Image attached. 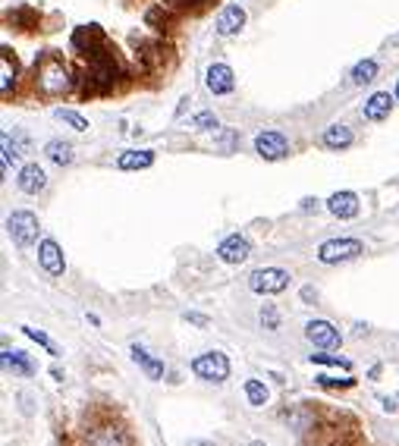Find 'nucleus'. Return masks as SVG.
I'll return each instance as SVG.
<instances>
[{
    "instance_id": "obj_1",
    "label": "nucleus",
    "mask_w": 399,
    "mask_h": 446,
    "mask_svg": "<svg viewBox=\"0 0 399 446\" xmlns=\"http://www.w3.org/2000/svg\"><path fill=\"white\" fill-rule=\"evenodd\" d=\"M69 85H73L69 82V73L57 57H47L38 67V91L41 95H63V91H69Z\"/></svg>"
},
{
    "instance_id": "obj_2",
    "label": "nucleus",
    "mask_w": 399,
    "mask_h": 446,
    "mask_svg": "<svg viewBox=\"0 0 399 446\" xmlns=\"http://www.w3.org/2000/svg\"><path fill=\"white\" fill-rule=\"evenodd\" d=\"M365 252V246L358 242V239H327V242H321L318 246V261L321 264H343V261H352L358 258V255Z\"/></svg>"
},
{
    "instance_id": "obj_3",
    "label": "nucleus",
    "mask_w": 399,
    "mask_h": 446,
    "mask_svg": "<svg viewBox=\"0 0 399 446\" xmlns=\"http://www.w3.org/2000/svg\"><path fill=\"white\" fill-rule=\"evenodd\" d=\"M289 280L293 277L280 268H258L249 274V290L258 292V296H277V292H283L289 286Z\"/></svg>"
},
{
    "instance_id": "obj_4",
    "label": "nucleus",
    "mask_w": 399,
    "mask_h": 446,
    "mask_svg": "<svg viewBox=\"0 0 399 446\" xmlns=\"http://www.w3.org/2000/svg\"><path fill=\"white\" fill-rule=\"evenodd\" d=\"M7 233L19 248H29L38 239V217L32 211H13L7 220Z\"/></svg>"
},
{
    "instance_id": "obj_5",
    "label": "nucleus",
    "mask_w": 399,
    "mask_h": 446,
    "mask_svg": "<svg viewBox=\"0 0 399 446\" xmlns=\"http://www.w3.org/2000/svg\"><path fill=\"white\" fill-rule=\"evenodd\" d=\"M192 371L198 374L201 380H214V384H220V380L229 377V362L223 352H205V355H198L192 362Z\"/></svg>"
},
{
    "instance_id": "obj_6",
    "label": "nucleus",
    "mask_w": 399,
    "mask_h": 446,
    "mask_svg": "<svg viewBox=\"0 0 399 446\" xmlns=\"http://www.w3.org/2000/svg\"><path fill=\"white\" fill-rule=\"evenodd\" d=\"M255 151H258L264 161H283L289 154V141L283 132L277 129H264V132L255 135Z\"/></svg>"
},
{
    "instance_id": "obj_7",
    "label": "nucleus",
    "mask_w": 399,
    "mask_h": 446,
    "mask_svg": "<svg viewBox=\"0 0 399 446\" xmlns=\"http://www.w3.org/2000/svg\"><path fill=\"white\" fill-rule=\"evenodd\" d=\"M305 336H308V342H315L318 349H337V346H340V330L333 327L330 320H308V324H305Z\"/></svg>"
},
{
    "instance_id": "obj_8",
    "label": "nucleus",
    "mask_w": 399,
    "mask_h": 446,
    "mask_svg": "<svg viewBox=\"0 0 399 446\" xmlns=\"http://www.w3.org/2000/svg\"><path fill=\"white\" fill-rule=\"evenodd\" d=\"M205 82L211 95H229V91L236 89V73L227 63H211L205 73Z\"/></svg>"
},
{
    "instance_id": "obj_9",
    "label": "nucleus",
    "mask_w": 399,
    "mask_h": 446,
    "mask_svg": "<svg viewBox=\"0 0 399 446\" xmlns=\"http://www.w3.org/2000/svg\"><path fill=\"white\" fill-rule=\"evenodd\" d=\"M85 446H129V437L119 424H98L85 434Z\"/></svg>"
},
{
    "instance_id": "obj_10",
    "label": "nucleus",
    "mask_w": 399,
    "mask_h": 446,
    "mask_svg": "<svg viewBox=\"0 0 399 446\" xmlns=\"http://www.w3.org/2000/svg\"><path fill=\"white\" fill-rule=\"evenodd\" d=\"M251 255V246H249V239L239 236V233H233V236H227L217 246V258L223 261V264H242L245 258Z\"/></svg>"
},
{
    "instance_id": "obj_11",
    "label": "nucleus",
    "mask_w": 399,
    "mask_h": 446,
    "mask_svg": "<svg viewBox=\"0 0 399 446\" xmlns=\"http://www.w3.org/2000/svg\"><path fill=\"white\" fill-rule=\"evenodd\" d=\"M38 264L47 270L51 277H63L67 270V261H63V252L54 239H41V246H38Z\"/></svg>"
},
{
    "instance_id": "obj_12",
    "label": "nucleus",
    "mask_w": 399,
    "mask_h": 446,
    "mask_svg": "<svg viewBox=\"0 0 399 446\" xmlns=\"http://www.w3.org/2000/svg\"><path fill=\"white\" fill-rule=\"evenodd\" d=\"M16 186H19V192H25V195H38V192H45V186H47V173L41 170L38 164H25L23 170H19V179H16Z\"/></svg>"
},
{
    "instance_id": "obj_13",
    "label": "nucleus",
    "mask_w": 399,
    "mask_h": 446,
    "mask_svg": "<svg viewBox=\"0 0 399 446\" xmlns=\"http://www.w3.org/2000/svg\"><path fill=\"white\" fill-rule=\"evenodd\" d=\"M327 211L333 217H340V220H349V217L358 214V195L355 192H333L327 198Z\"/></svg>"
},
{
    "instance_id": "obj_14",
    "label": "nucleus",
    "mask_w": 399,
    "mask_h": 446,
    "mask_svg": "<svg viewBox=\"0 0 399 446\" xmlns=\"http://www.w3.org/2000/svg\"><path fill=\"white\" fill-rule=\"evenodd\" d=\"M245 25V10L239 7V3H229V7L220 10V16H217V35H236L239 29Z\"/></svg>"
},
{
    "instance_id": "obj_15",
    "label": "nucleus",
    "mask_w": 399,
    "mask_h": 446,
    "mask_svg": "<svg viewBox=\"0 0 399 446\" xmlns=\"http://www.w3.org/2000/svg\"><path fill=\"white\" fill-rule=\"evenodd\" d=\"M390 110H393L390 91H374V95L365 101V107H362L365 119H371V123H380V119H387V117H390Z\"/></svg>"
},
{
    "instance_id": "obj_16",
    "label": "nucleus",
    "mask_w": 399,
    "mask_h": 446,
    "mask_svg": "<svg viewBox=\"0 0 399 446\" xmlns=\"http://www.w3.org/2000/svg\"><path fill=\"white\" fill-rule=\"evenodd\" d=\"M3 368L19 374V377H32V374H35V364H32L29 355L19 352V349H3Z\"/></svg>"
},
{
    "instance_id": "obj_17",
    "label": "nucleus",
    "mask_w": 399,
    "mask_h": 446,
    "mask_svg": "<svg viewBox=\"0 0 399 446\" xmlns=\"http://www.w3.org/2000/svg\"><path fill=\"white\" fill-rule=\"evenodd\" d=\"M155 164V151H123L117 157L119 170H148Z\"/></svg>"
},
{
    "instance_id": "obj_18",
    "label": "nucleus",
    "mask_w": 399,
    "mask_h": 446,
    "mask_svg": "<svg viewBox=\"0 0 399 446\" xmlns=\"http://www.w3.org/2000/svg\"><path fill=\"white\" fill-rule=\"evenodd\" d=\"M129 352H133V362L141 364V368H145V374H148L151 380H161L163 377V362H161V358H155L151 352L141 349V346H133Z\"/></svg>"
},
{
    "instance_id": "obj_19",
    "label": "nucleus",
    "mask_w": 399,
    "mask_h": 446,
    "mask_svg": "<svg viewBox=\"0 0 399 446\" xmlns=\"http://www.w3.org/2000/svg\"><path fill=\"white\" fill-rule=\"evenodd\" d=\"M324 145L333 151H340V148H349L352 145V129L343 126V123H333V126L324 129Z\"/></svg>"
},
{
    "instance_id": "obj_20",
    "label": "nucleus",
    "mask_w": 399,
    "mask_h": 446,
    "mask_svg": "<svg viewBox=\"0 0 399 446\" xmlns=\"http://www.w3.org/2000/svg\"><path fill=\"white\" fill-rule=\"evenodd\" d=\"M45 154H47V161H51V164H57V167H69V164H73V145H69V141H60V139L47 141Z\"/></svg>"
},
{
    "instance_id": "obj_21",
    "label": "nucleus",
    "mask_w": 399,
    "mask_h": 446,
    "mask_svg": "<svg viewBox=\"0 0 399 446\" xmlns=\"http://www.w3.org/2000/svg\"><path fill=\"white\" fill-rule=\"evenodd\" d=\"M16 85V57L10 47H3V57H0V91L10 95Z\"/></svg>"
},
{
    "instance_id": "obj_22",
    "label": "nucleus",
    "mask_w": 399,
    "mask_h": 446,
    "mask_svg": "<svg viewBox=\"0 0 399 446\" xmlns=\"http://www.w3.org/2000/svg\"><path fill=\"white\" fill-rule=\"evenodd\" d=\"M0 148H3V173H10V167L23 157V141H13L10 132L0 135Z\"/></svg>"
},
{
    "instance_id": "obj_23",
    "label": "nucleus",
    "mask_w": 399,
    "mask_h": 446,
    "mask_svg": "<svg viewBox=\"0 0 399 446\" xmlns=\"http://www.w3.org/2000/svg\"><path fill=\"white\" fill-rule=\"evenodd\" d=\"M245 399H249V406H255V409H261V406H267V387L261 384V380H245Z\"/></svg>"
},
{
    "instance_id": "obj_24",
    "label": "nucleus",
    "mask_w": 399,
    "mask_h": 446,
    "mask_svg": "<svg viewBox=\"0 0 399 446\" xmlns=\"http://www.w3.org/2000/svg\"><path fill=\"white\" fill-rule=\"evenodd\" d=\"M374 75H377V60H362V63H355V69H352V82L368 85V82H374Z\"/></svg>"
},
{
    "instance_id": "obj_25",
    "label": "nucleus",
    "mask_w": 399,
    "mask_h": 446,
    "mask_svg": "<svg viewBox=\"0 0 399 446\" xmlns=\"http://www.w3.org/2000/svg\"><path fill=\"white\" fill-rule=\"evenodd\" d=\"M54 117H57L60 123H67L69 129H76V132H89V119L82 117V113H76V110H54Z\"/></svg>"
},
{
    "instance_id": "obj_26",
    "label": "nucleus",
    "mask_w": 399,
    "mask_h": 446,
    "mask_svg": "<svg viewBox=\"0 0 399 446\" xmlns=\"http://www.w3.org/2000/svg\"><path fill=\"white\" fill-rule=\"evenodd\" d=\"M23 333H25V336H29V340H35V342H38V346H41V349H47V352H51V355H60V349H57V342H54V340H51V336H47V333H45V330H35V327H29V324H25V327H23Z\"/></svg>"
},
{
    "instance_id": "obj_27",
    "label": "nucleus",
    "mask_w": 399,
    "mask_h": 446,
    "mask_svg": "<svg viewBox=\"0 0 399 446\" xmlns=\"http://www.w3.org/2000/svg\"><path fill=\"white\" fill-rule=\"evenodd\" d=\"M236 145H239V132H236V129H223L220 135H214V148L223 151V154H229Z\"/></svg>"
},
{
    "instance_id": "obj_28",
    "label": "nucleus",
    "mask_w": 399,
    "mask_h": 446,
    "mask_svg": "<svg viewBox=\"0 0 399 446\" xmlns=\"http://www.w3.org/2000/svg\"><path fill=\"white\" fill-rule=\"evenodd\" d=\"M311 362H315V364H330V368H343V371H349V368H352V364H349V358L330 355L327 349H321L318 355H311Z\"/></svg>"
},
{
    "instance_id": "obj_29",
    "label": "nucleus",
    "mask_w": 399,
    "mask_h": 446,
    "mask_svg": "<svg viewBox=\"0 0 399 446\" xmlns=\"http://www.w3.org/2000/svg\"><path fill=\"white\" fill-rule=\"evenodd\" d=\"M261 324H264V330H280V314H277L274 305L261 308Z\"/></svg>"
},
{
    "instance_id": "obj_30",
    "label": "nucleus",
    "mask_w": 399,
    "mask_h": 446,
    "mask_svg": "<svg viewBox=\"0 0 399 446\" xmlns=\"http://www.w3.org/2000/svg\"><path fill=\"white\" fill-rule=\"evenodd\" d=\"M192 126L195 129H205V132H207V129H217L220 123H217V117L211 110H205V113H195V117H192Z\"/></svg>"
},
{
    "instance_id": "obj_31",
    "label": "nucleus",
    "mask_w": 399,
    "mask_h": 446,
    "mask_svg": "<svg viewBox=\"0 0 399 446\" xmlns=\"http://www.w3.org/2000/svg\"><path fill=\"white\" fill-rule=\"evenodd\" d=\"M321 384V387H352L355 380L352 377H330V374H321V377H315Z\"/></svg>"
},
{
    "instance_id": "obj_32",
    "label": "nucleus",
    "mask_w": 399,
    "mask_h": 446,
    "mask_svg": "<svg viewBox=\"0 0 399 446\" xmlns=\"http://www.w3.org/2000/svg\"><path fill=\"white\" fill-rule=\"evenodd\" d=\"M185 320H192V324H198V327H207V318L205 314H195V312H189V314H183Z\"/></svg>"
},
{
    "instance_id": "obj_33",
    "label": "nucleus",
    "mask_w": 399,
    "mask_h": 446,
    "mask_svg": "<svg viewBox=\"0 0 399 446\" xmlns=\"http://www.w3.org/2000/svg\"><path fill=\"white\" fill-rule=\"evenodd\" d=\"M311 208H318V198H305L302 201V211H311Z\"/></svg>"
},
{
    "instance_id": "obj_34",
    "label": "nucleus",
    "mask_w": 399,
    "mask_h": 446,
    "mask_svg": "<svg viewBox=\"0 0 399 446\" xmlns=\"http://www.w3.org/2000/svg\"><path fill=\"white\" fill-rule=\"evenodd\" d=\"M380 402H384L387 412H396V399H380Z\"/></svg>"
},
{
    "instance_id": "obj_35",
    "label": "nucleus",
    "mask_w": 399,
    "mask_h": 446,
    "mask_svg": "<svg viewBox=\"0 0 399 446\" xmlns=\"http://www.w3.org/2000/svg\"><path fill=\"white\" fill-rule=\"evenodd\" d=\"M396 101H399V85H396Z\"/></svg>"
},
{
    "instance_id": "obj_36",
    "label": "nucleus",
    "mask_w": 399,
    "mask_h": 446,
    "mask_svg": "<svg viewBox=\"0 0 399 446\" xmlns=\"http://www.w3.org/2000/svg\"><path fill=\"white\" fill-rule=\"evenodd\" d=\"M249 446H264V443H249Z\"/></svg>"
}]
</instances>
